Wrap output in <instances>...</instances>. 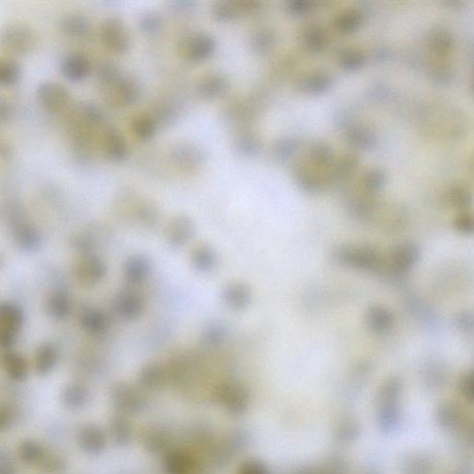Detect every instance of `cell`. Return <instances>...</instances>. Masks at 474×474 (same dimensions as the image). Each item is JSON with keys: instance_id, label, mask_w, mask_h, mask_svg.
<instances>
[{"instance_id": "6da1fadb", "label": "cell", "mask_w": 474, "mask_h": 474, "mask_svg": "<svg viewBox=\"0 0 474 474\" xmlns=\"http://www.w3.org/2000/svg\"><path fill=\"white\" fill-rule=\"evenodd\" d=\"M216 39L206 32L189 33L177 44L178 52L187 62L198 63L210 59L215 52Z\"/></svg>"}, {"instance_id": "7a4b0ae2", "label": "cell", "mask_w": 474, "mask_h": 474, "mask_svg": "<svg viewBox=\"0 0 474 474\" xmlns=\"http://www.w3.org/2000/svg\"><path fill=\"white\" fill-rule=\"evenodd\" d=\"M333 256L338 264L354 270H373L379 262L377 253L363 244H342L334 249Z\"/></svg>"}, {"instance_id": "3957f363", "label": "cell", "mask_w": 474, "mask_h": 474, "mask_svg": "<svg viewBox=\"0 0 474 474\" xmlns=\"http://www.w3.org/2000/svg\"><path fill=\"white\" fill-rule=\"evenodd\" d=\"M262 107L261 99L254 96L232 101L222 111V119L227 125L239 130L249 128L261 114Z\"/></svg>"}, {"instance_id": "277c9868", "label": "cell", "mask_w": 474, "mask_h": 474, "mask_svg": "<svg viewBox=\"0 0 474 474\" xmlns=\"http://www.w3.org/2000/svg\"><path fill=\"white\" fill-rule=\"evenodd\" d=\"M36 36L28 23L15 21L6 24L1 32L3 46L15 54H26L33 50Z\"/></svg>"}, {"instance_id": "5b68a950", "label": "cell", "mask_w": 474, "mask_h": 474, "mask_svg": "<svg viewBox=\"0 0 474 474\" xmlns=\"http://www.w3.org/2000/svg\"><path fill=\"white\" fill-rule=\"evenodd\" d=\"M170 159L175 167L186 173H194L204 164L206 155L203 149L192 141H177L170 147Z\"/></svg>"}, {"instance_id": "8992f818", "label": "cell", "mask_w": 474, "mask_h": 474, "mask_svg": "<svg viewBox=\"0 0 474 474\" xmlns=\"http://www.w3.org/2000/svg\"><path fill=\"white\" fill-rule=\"evenodd\" d=\"M102 44L117 54L128 52L131 47V35L123 19L117 16L106 18L101 26Z\"/></svg>"}, {"instance_id": "52a82bcc", "label": "cell", "mask_w": 474, "mask_h": 474, "mask_svg": "<svg viewBox=\"0 0 474 474\" xmlns=\"http://www.w3.org/2000/svg\"><path fill=\"white\" fill-rule=\"evenodd\" d=\"M102 92L108 105L128 107L137 103L140 98L141 89L135 77L123 74L120 79L102 90Z\"/></svg>"}, {"instance_id": "ba28073f", "label": "cell", "mask_w": 474, "mask_h": 474, "mask_svg": "<svg viewBox=\"0 0 474 474\" xmlns=\"http://www.w3.org/2000/svg\"><path fill=\"white\" fill-rule=\"evenodd\" d=\"M24 322L22 307L11 302L0 305V345L9 349L16 343Z\"/></svg>"}, {"instance_id": "9c48e42d", "label": "cell", "mask_w": 474, "mask_h": 474, "mask_svg": "<svg viewBox=\"0 0 474 474\" xmlns=\"http://www.w3.org/2000/svg\"><path fill=\"white\" fill-rule=\"evenodd\" d=\"M38 102L51 113H60L67 110L72 96L67 87L56 81H45L36 87Z\"/></svg>"}, {"instance_id": "30bf717a", "label": "cell", "mask_w": 474, "mask_h": 474, "mask_svg": "<svg viewBox=\"0 0 474 474\" xmlns=\"http://www.w3.org/2000/svg\"><path fill=\"white\" fill-rule=\"evenodd\" d=\"M108 268L103 259L93 253H84L74 264V276L81 285H98L107 276Z\"/></svg>"}, {"instance_id": "8fae6325", "label": "cell", "mask_w": 474, "mask_h": 474, "mask_svg": "<svg viewBox=\"0 0 474 474\" xmlns=\"http://www.w3.org/2000/svg\"><path fill=\"white\" fill-rule=\"evenodd\" d=\"M293 180L302 191L310 195L320 194L327 188L325 174L317 170L307 161L294 162L292 168Z\"/></svg>"}, {"instance_id": "7c38bea8", "label": "cell", "mask_w": 474, "mask_h": 474, "mask_svg": "<svg viewBox=\"0 0 474 474\" xmlns=\"http://www.w3.org/2000/svg\"><path fill=\"white\" fill-rule=\"evenodd\" d=\"M359 165V159L355 153L344 154L325 171L327 186H346L357 173Z\"/></svg>"}, {"instance_id": "4fadbf2b", "label": "cell", "mask_w": 474, "mask_h": 474, "mask_svg": "<svg viewBox=\"0 0 474 474\" xmlns=\"http://www.w3.org/2000/svg\"><path fill=\"white\" fill-rule=\"evenodd\" d=\"M195 234V223L185 214L174 216L169 220L165 228V238L174 249L186 246Z\"/></svg>"}, {"instance_id": "5bb4252c", "label": "cell", "mask_w": 474, "mask_h": 474, "mask_svg": "<svg viewBox=\"0 0 474 474\" xmlns=\"http://www.w3.org/2000/svg\"><path fill=\"white\" fill-rule=\"evenodd\" d=\"M101 146L105 156L111 161L123 162L128 157V141L122 132L113 125H107L101 134Z\"/></svg>"}, {"instance_id": "9a60e30c", "label": "cell", "mask_w": 474, "mask_h": 474, "mask_svg": "<svg viewBox=\"0 0 474 474\" xmlns=\"http://www.w3.org/2000/svg\"><path fill=\"white\" fill-rule=\"evenodd\" d=\"M333 84L334 78L330 72L315 69L298 78L295 89L303 95L319 96L329 91Z\"/></svg>"}, {"instance_id": "2e32d148", "label": "cell", "mask_w": 474, "mask_h": 474, "mask_svg": "<svg viewBox=\"0 0 474 474\" xmlns=\"http://www.w3.org/2000/svg\"><path fill=\"white\" fill-rule=\"evenodd\" d=\"M145 309V300L135 292H120L114 300V310L117 315L125 321H135L140 318Z\"/></svg>"}, {"instance_id": "e0dca14e", "label": "cell", "mask_w": 474, "mask_h": 474, "mask_svg": "<svg viewBox=\"0 0 474 474\" xmlns=\"http://www.w3.org/2000/svg\"><path fill=\"white\" fill-rule=\"evenodd\" d=\"M12 235L16 246L26 252H35L42 247L40 232L34 226L15 217Z\"/></svg>"}, {"instance_id": "ac0fdd59", "label": "cell", "mask_w": 474, "mask_h": 474, "mask_svg": "<svg viewBox=\"0 0 474 474\" xmlns=\"http://www.w3.org/2000/svg\"><path fill=\"white\" fill-rule=\"evenodd\" d=\"M230 89V81L225 74L210 72L202 77L198 81L196 90L201 98L213 101L225 96Z\"/></svg>"}, {"instance_id": "d6986e66", "label": "cell", "mask_w": 474, "mask_h": 474, "mask_svg": "<svg viewBox=\"0 0 474 474\" xmlns=\"http://www.w3.org/2000/svg\"><path fill=\"white\" fill-rule=\"evenodd\" d=\"M91 71V62L86 54L80 51L69 53L62 62V74L69 81H83L89 77Z\"/></svg>"}, {"instance_id": "ffe728a7", "label": "cell", "mask_w": 474, "mask_h": 474, "mask_svg": "<svg viewBox=\"0 0 474 474\" xmlns=\"http://www.w3.org/2000/svg\"><path fill=\"white\" fill-rule=\"evenodd\" d=\"M152 270L149 259L143 255H134L126 259L123 266V276L130 286H137L145 282Z\"/></svg>"}, {"instance_id": "44dd1931", "label": "cell", "mask_w": 474, "mask_h": 474, "mask_svg": "<svg viewBox=\"0 0 474 474\" xmlns=\"http://www.w3.org/2000/svg\"><path fill=\"white\" fill-rule=\"evenodd\" d=\"M333 147L324 139H315L307 149V162L319 171H327L336 162Z\"/></svg>"}, {"instance_id": "7402d4cb", "label": "cell", "mask_w": 474, "mask_h": 474, "mask_svg": "<svg viewBox=\"0 0 474 474\" xmlns=\"http://www.w3.org/2000/svg\"><path fill=\"white\" fill-rule=\"evenodd\" d=\"M81 327L91 336H99L110 328V319L98 307H84L79 315Z\"/></svg>"}, {"instance_id": "603a6c76", "label": "cell", "mask_w": 474, "mask_h": 474, "mask_svg": "<svg viewBox=\"0 0 474 474\" xmlns=\"http://www.w3.org/2000/svg\"><path fill=\"white\" fill-rule=\"evenodd\" d=\"M343 140L354 150H367L373 147L374 137L373 132L366 126L350 123L342 129Z\"/></svg>"}, {"instance_id": "cb8c5ba5", "label": "cell", "mask_w": 474, "mask_h": 474, "mask_svg": "<svg viewBox=\"0 0 474 474\" xmlns=\"http://www.w3.org/2000/svg\"><path fill=\"white\" fill-rule=\"evenodd\" d=\"M252 291L249 286L242 283H228L222 290L223 302L232 310L247 309L252 302Z\"/></svg>"}, {"instance_id": "d4e9b609", "label": "cell", "mask_w": 474, "mask_h": 474, "mask_svg": "<svg viewBox=\"0 0 474 474\" xmlns=\"http://www.w3.org/2000/svg\"><path fill=\"white\" fill-rule=\"evenodd\" d=\"M234 147L244 158H254L262 149L261 135L249 128L239 130L234 139Z\"/></svg>"}, {"instance_id": "484cf974", "label": "cell", "mask_w": 474, "mask_h": 474, "mask_svg": "<svg viewBox=\"0 0 474 474\" xmlns=\"http://www.w3.org/2000/svg\"><path fill=\"white\" fill-rule=\"evenodd\" d=\"M300 139L293 135L278 138L271 147V156L277 163H288L300 153Z\"/></svg>"}, {"instance_id": "4316f807", "label": "cell", "mask_w": 474, "mask_h": 474, "mask_svg": "<svg viewBox=\"0 0 474 474\" xmlns=\"http://www.w3.org/2000/svg\"><path fill=\"white\" fill-rule=\"evenodd\" d=\"M46 312L56 321H64L72 312V300L63 290H55L48 295L46 301Z\"/></svg>"}, {"instance_id": "83f0119b", "label": "cell", "mask_w": 474, "mask_h": 474, "mask_svg": "<svg viewBox=\"0 0 474 474\" xmlns=\"http://www.w3.org/2000/svg\"><path fill=\"white\" fill-rule=\"evenodd\" d=\"M302 46L307 52L317 55L327 48L329 38L327 33L321 26H310L305 30L301 38Z\"/></svg>"}, {"instance_id": "f1b7e54d", "label": "cell", "mask_w": 474, "mask_h": 474, "mask_svg": "<svg viewBox=\"0 0 474 474\" xmlns=\"http://www.w3.org/2000/svg\"><path fill=\"white\" fill-rule=\"evenodd\" d=\"M60 27L64 34L72 38H83L90 30L89 18L81 12H69L60 19Z\"/></svg>"}, {"instance_id": "f546056e", "label": "cell", "mask_w": 474, "mask_h": 474, "mask_svg": "<svg viewBox=\"0 0 474 474\" xmlns=\"http://www.w3.org/2000/svg\"><path fill=\"white\" fill-rule=\"evenodd\" d=\"M211 16L216 22L228 23L244 16L241 1H217L211 6Z\"/></svg>"}, {"instance_id": "4dcf8cb0", "label": "cell", "mask_w": 474, "mask_h": 474, "mask_svg": "<svg viewBox=\"0 0 474 474\" xmlns=\"http://www.w3.org/2000/svg\"><path fill=\"white\" fill-rule=\"evenodd\" d=\"M363 23V14L357 9H349L341 11L334 21V27L341 35H351L361 28Z\"/></svg>"}, {"instance_id": "1f68e13d", "label": "cell", "mask_w": 474, "mask_h": 474, "mask_svg": "<svg viewBox=\"0 0 474 474\" xmlns=\"http://www.w3.org/2000/svg\"><path fill=\"white\" fill-rule=\"evenodd\" d=\"M158 128V123L152 113H138L132 117L130 122V129L132 134L141 140H147L154 137Z\"/></svg>"}, {"instance_id": "d6a6232c", "label": "cell", "mask_w": 474, "mask_h": 474, "mask_svg": "<svg viewBox=\"0 0 474 474\" xmlns=\"http://www.w3.org/2000/svg\"><path fill=\"white\" fill-rule=\"evenodd\" d=\"M276 46V33L271 29H259L252 35L249 47L256 56H266Z\"/></svg>"}, {"instance_id": "836d02e7", "label": "cell", "mask_w": 474, "mask_h": 474, "mask_svg": "<svg viewBox=\"0 0 474 474\" xmlns=\"http://www.w3.org/2000/svg\"><path fill=\"white\" fill-rule=\"evenodd\" d=\"M191 262L193 267L199 273H210L215 269L217 265L215 250L208 244H201L193 250Z\"/></svg>"}, {"instance_id": "e575fe53", "label": "cell", "mask_w": 474, "mask_h": 474, "mask_svg": "<svg viewBox=\"0 0 474 474\" xmlns=\"http://www.w3.org/2000/svg\"><path fill=\"white\" fill-rule=\"evenodd\" d=\"M58 350L52 344L39 346L35 355V367L39 374L50 373L58 361Z\"/></svg>"}, {"instance_id": "d590c367", "label": "cell", "mask_w": 474, "mask_h": 474, "mask_svg": "<svg viewBox=\"0 0 474 474\" xmlns=\"http://www.w3.org/2000/svg\"><path fill=\"white\" fill-rule=\"evenodd\" d=\"M3 366L11 379L22 381L28 373V364L26 359L17 352L7 351L2 357Z\"/></svg>"}, {"instance_id": "8d00e7d4", "label": "cell", "mask_w": 474, "mask_h": 474, "mask_svg": "<svg viewBox=\"0 0 474 474\" xmlns=\"http://www.w3.org/2000/svg\"><path fill=\"white\" fill-rule=\"evenodd\" d=\"M337 62L344 72H356L363 68L366 63V56L357 48H344L338 55Z\"/></svg>"}, {"instance_id": "74e56055", "label": "cell", "mask_w": 474, "mask_h": 474, "mask_svg": "<svg viewBox=\"0 0 474 474\" xmlns=\"http://www.w3.org/2000/svg\"><path fill=\"white\" fill-rule=\"evenodd\" d=\"M123 72L122 69L111 60H103L99 63L96 69V80L98 81L101 90L107 89L111 84L115 83L122 77Z\"/></svg>"}, {"instance_id": "f35d334b", "label": "cell", "mask_w": 474, "mask_h": 474, "mask_svg": "<svg viewBox=\"0 0 474 474\" xmlns=\"http://www.w3.org/2000/svg\"><path fill=\"white\" fill-rule=\"evenodd\" d=\"M21 66L13 59H5L0 63V84L4 86H13L21 77Z\"/></svg>"}, {"instance_id": "ab89813d", "label": "cell", "mask_w": 474, "mask_h": 474, "mask_svg": "<svg viewBox=\"0 0 474 474\" xmlns=\"http://www.w3.org/2000/svg\"><path fill=\"white\" fill-rule=\"evenodd\" d=\"M163 377H164V371H163L162 367L157 364L147 365L139 373L140 383H143L144 385L149 386V388L159 385L163 380Z\"/></svg>"}, {"instance_id": "60d3db41", "label": "cell", "mask_w": 474, "mask_h": 474, "mask_svg": "<svg viewBox=\"0 0 474 474\" xmlns=\"http://www.w3.org/2000/svg\"><path fill=\"white\" fill-rule=\"evenodd\" d=\"M315 7V2L312 0H290L286 2V11L292 17L300 18L312 13Z\"/></svg>"}, {"instance_id": "b9f144b4", "label": "cell", "mask_w": 474, "mask_h": 474, "mask_svg": "<svg viewBox=\"0 0 474 474\" xmlns=\"http://www.w3.org/2000/svg\"><path fill=\"white\" fill-rule=\"evenodd\" d=\"M139 27L147 34H156L162 26V17L153 11H147L141 15L138 21Z\"/></svg>"}, {"instance_id": "7bdbcfd3", "label": "cell", "mask_w": 474, "mask_h": 474, "mask_svg": "<svg viewBox=\"0 0 474 474\" xmlns=\"http://www.w3.org/2000/svg\"><path fill=\"white\" fill-rule=\"evenodd\" d=\"M367 324L374 331H383L388 327L389 318L388 314L381 309L373 307L367 313Z\"/></svg>"}, {"instance_id": "ee69618b", "label": "cell", "mask_w": 474, "mask_h": 474, "mask_svg": "<svg viewBox=\"0 0 474 474\" xmlns=\"http://www.w3.org/2000/svg\"><path fill=\"white\" fill-rule=\"evenodd\" d=\"M152 115L155 117L159 126L169 125L176 120L177 113L173 106L162 104L156 108Z\"/></svg>"}, {"instance_id": "f6af8a7d", "label": "cell", "mask_w": 474, "mask_h": 474, "mask_svg": "<svg viewBox=\"0 0 474 474\" xmlns=\"http://www.w3.org/2000/svg\"><path fill=\"white\" fill-rule=\"evenodd\" d=\"M383 176L377 170H371L363 175L361 181L362 191L370 193L374 191L381 186Z\"/></svg>"}, {"instance_id": "bcb514c9", "label": "cell", "mask_w": 474, "mask_h": 474, "mask_svg": "<svg viewBox=\"0 0 474 474\" xmlns=\"http://www.w3.org/2000/svg\"><path fill=\"white\" fill-rule=\"evenodd\" d=\"M225 329L222 326L213 325L204 332L203 340L208 346H217L225 339Z\"/></svg>"}, {"instance_id": "7dc6e473", "label": "cell", "mask_w": 474, "mask_h": 474, "mask_svg": "<svg viewBox=\"0 0 474 474\" xmlns=\"http://www.w3.org/2000/svg\"><path fill=\"white\" fill-rule=\"evenodd\" d=\"M171 6L177 11L186 12L195 9L196 2L191 0H179V1L171 2Z\"/></svg>"}, {"instance_id": "c3c4849f", "label": "cell", "mask_w": 474, "mask_h": 474, "mask_svg": "<svg viewBox=\"0 0 474 474\" xmlns=\"http://www.w3.org/2000/svg\"><path fill=\"white\" fill-rule=\"evenodd\" d=\"M12 110L8 101L1 99L0 101V120L2 123L8 122L11 119Z\"/></svg>"}, {"instance_id": "681fc988", "label": "cell", "mask_w": 474, "mask_h": 474, "mask_svg": "<svg viewBox=\"0 0 474 474\" xmlns=\"http://www.w3.org/2000/svg\"><path fill=\"white\" fill-rule=\"evenodd\" d=\"M1 156L3 159H8L11 156V149L9 147L8 145L3 143V142L1 144Z\"/></svg>"}]
</instances>
